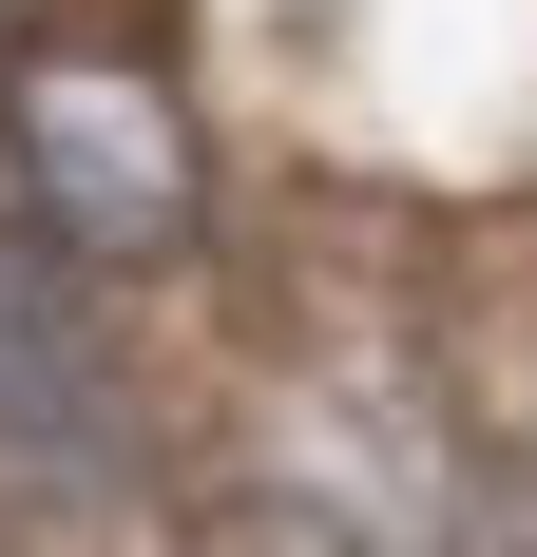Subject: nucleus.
Wrapping results in <instances>:
<instances>
[{"label":"nucleus","instance_id":"obj_1","mask_svg":"<svg viewBox=\"0 0 537 557\" xmlns=\"http://www.w3.org/2000/svg\"><path fill=\"white\" fill-rule=\"evenodd\" d=\"M0 173L97 288H154L212 250V135L135 20H20L0 39Z\"/></svg>","mask_w":537,"mask_h":557},{"label":"nucleus","instance_id":"obj_2","mask_svg":"<svg viewBox=\"0 0 537 557\" xmlns=\"http://www.w3.org/2000/svg\"><path fill=\"white\" fill-rule=\"evenodd\" d=\"M135 481H154V423H135L115 288L77 270L39 212H0V500H39V519H115Z\"/></svg>","mask_w":537,"mask_h":557},{"label":"nucleus","instance_id":"obj_3","mask_svg":"<svg viewBox=\"0 0 537 557\" xmlns=\"http://www.w3.org/2000/svg\"><path fill=\"white\" fill-rule=\"evenodd\" d=\"M212 557H403V539H384V519L346 500V481L268 461V481H230V500H212Z\"/></svg>","mask_w":537,"mask_h":557},{"label":"nucleus","instance_id":"obj_4","mask_svg":"<svg viewBox=\"0 0 537 557\" xmlns=\"http://www.w3.org/2000/svg\"><path fill=\"white\" fill-rule=\"evenodd\" d=\"M423 557H537V461H461L423 519Z\"/></svg>","mask_w":537,"mask_h":557},{"label":"nucleus","instance_id":"obj_5","mask_svg":"<svg viewBox=\"0 0 537 557\" xmlns=\"http://www.w3.org/2000/svg\"><path fill=\"white\" fill-rule=\"evenodd\" d=\"M0 39H20V0H0Z\"/></svg>","mask_w":537,"mask_h":557}]
</instances>
